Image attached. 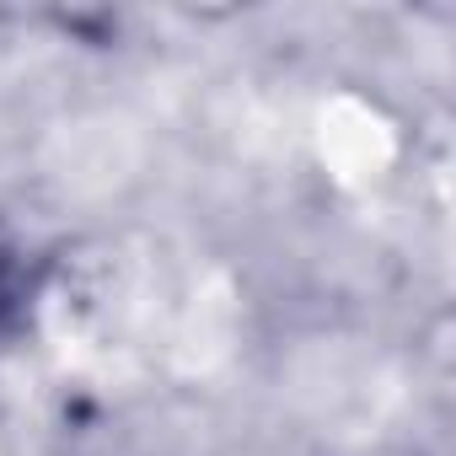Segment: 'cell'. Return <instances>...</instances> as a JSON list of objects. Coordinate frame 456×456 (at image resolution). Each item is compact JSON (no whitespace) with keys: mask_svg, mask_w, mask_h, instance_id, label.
<instances>
[{"mask_svg":"<svg viewBox=\"0 0 456 456\" xmlns=\"http://www.w3.org/2000/svg\"><path fill=\"white\" fill-rule=\"evenodd\" d=\"M33 306H38V264L28 242L0 220V349L28 333Z\"/></svg>","mask_w":456,"mask_h":456,"instance_id":"6da1fadb","label":"cell"}]
</instances>
